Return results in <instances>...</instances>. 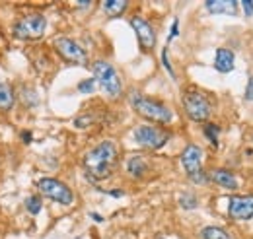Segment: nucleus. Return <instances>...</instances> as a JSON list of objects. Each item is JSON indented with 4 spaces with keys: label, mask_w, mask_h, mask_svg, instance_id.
I'll list each match as a JSON object with an SVG mask.
<instances>
[{
    "label": "nucleus",
    "mask_w": 253,
    "mask_h": 239,
    "mask_svg": "<svg viewBox=\"0 0 253 239\" xmlns=\"http://www.w3.org/2000/svg\"><path fill=\"white\" fill-rule=\"evenodd\" d=\"M117 158H119V150L115 146V142L103 140V142H99L95 148H92L86 154V158H84V169H86V173L92 179H97V181L107 179L115 171Z\"/></svg>",
    "instance_id": "nucleus-1"
},
{
    "label": "nucleus",
    "mask_w": 253,
    "mask_h": 239,
    "mask_svg": "<svg viewBox=\"0 0 253 239\" xmlns=\"http://www.w3.org/2000/svg\"><path fill=\"white\" fill-rule=\"evenodd\" d=\"M128 101H130L132 109H134L142 119L150 120V122H156L158 126L169 124L171 119H173L171 109H169L166 103L154 99V97H146V95H142V93H138V91H132L130 97H128Z\"/></svg>",
    "instance_id": "nucleus-2"
},
{
    "label": "nucleus",
    "mask_w": 253,
    "mask_h": 239,
    "mask_svg": "<svg viewBox=\"0 0 253 239\" xmlns=\"http://www.w3.org/2000/svg\"><path fill=\"white\" fill-rule=\"evenodd\" d=\"M181 103H183V109H185L187 117L195 122H205L212 113L211 97L203 90H197V88H189V90L183 91Z\"/></svg>",
    "instance_id": "nucleus-3"
},
{
    "label": "nucleus",
    "mask_w": 253,
    "mask_h": 239,
    "mask_svg": "<svg viewBox=\"0 0 253 239\" xmlns=\"http://www.w3.org/2000/svg\"><path fill=\"white\" fill-rule=\"evenodd\" d=\"M92 72H94L95 82L99 84V88L105 91V95L109 97H121L123 93V84L119 78V72L115 70V66L107 60H95L92 64Z\"/></svg>",
    "instance_id": "nucleus-4"
},
{
    "label": "nucleus",
    "mask_w": 253,
    "mask_h": 239,
    "mask_svg": "<svg viewBox=\"0 0 253 239\" xmlns=\"http://www.w3.org/2000/svg\"><path fill=\"white\" fill-rule=\"evenodd\" d=\"M45 30H47V20L43 14H28L24 18H20L14 28H12V33L16 39H22V41H37L45 35Z\"/></svg>",
    "instance_id": "nucleus-5"
},
{
    "label": "nucleus",
    "mask_w": 253,
    "mask_h": 239,
    "mask_svg": "<svg viewBox=\"0 0 253 239\" xmlns=\"http://www.w3.org/2000/svg\"><path fill=\"white\" fill-rule=\"evenodd\" d=\"M132 136L142 148L160 150L168 144V140L171 138V132L158 124H138L132 130Z\"/></svg>",
    "instance_id": "nucleus-6"
},
{
    "label": "nucleus",
    "mask_w": 253,
    "mask_h": 239,
    "mask_svg": "<svg viewBox=\"0 0 253 239\" xmlns=\"http://www.w3.org/2000/svg\"><path fill=\"white\" fill-rule=\"evenodd\" d=\"M37 189L43 197L59 202V204H64V206H70L74 202V193L68 185H64L63 181L53 179V177H41L37 181Z\"/></svg>",
    "instance_id": "nucleus-7"
},
{
    "label": "nucleus",
    "mask_w": 253,
    "mask_h": 239,
    "mask_svg": "<svg viewBox=\"0 0 253 239\" xmlns=\"http://www.w3.org/2000/svg\"><path fill=\"white\" fill-rule=\"evenodd\" d=\"M55 49L57 53L63 57L66 62H72V64H88V55L86 51L82 49V45L70 37H57L55 39Z\"/></svg>",
    "instance_id": "nucleus-8"
},
{
    "label": "nucleus",
    "mask_w": 253,
    "mask_h": 239,
    "mask_svg": "<svg viewBox=\"0 0 253 239\" xmlns=\"http://www.w3.org/2000/svg\"><path fill=\"white\" fill-rule=\"evenodd\" d=\"M228 216L236 222H246L253 218V195H236L228 200Z\"/></svg>",
    "instance_id": "nucleus-9"
},
{
    "label": "nucleus",
    "mask_w": 253,
    "mask_h": 239,
    "mask_svg": "<svg viewBox=\"0 0 253 239\" xmlns=\"http://www.w3.org/2000/svg\"><path fill=\"white\" fill-rule=\"evenodd\" d=\"M130 28L136 33V39H138L142 51H152L156 47V31L150 26V22H146L140 16H132L130 18Z\"/></svg>",
    "instance_id": "nucleus-10"
},
{
    "label": "nucleus",
    "mask_w": 253,
    "mask_h": 239,
    "mask_svg": "<svg viewBox=\"0 0 253 239\" xmlns=\"http://www.w3.org/2000/svg\"><path fill=\"white\" fill-rule=\"evenodd\" d=\"M181 165L189 177L203 171V150L197 144H187L181 152Z\"/></svg>",
    "instance_id": "nucleus-11"
},
{
    "label": "nucleus",
    "mask_w": 253,
    "mask_h": 239,
    "mask_svg": "<svg viewBox=\"0 0 253 239\" xmlns=\"http://www.w3.org/2000/svg\"><path fill=\"white\" fill-rule=\"evenodd\" d=\"M209 177L214 181L218 187H222V189L236 191V189L240 187V183H238V179H236V175H234L232 171H228V169H212V171L209 173Z\"/></svg>",
    "instance_id": "nucleus-12"
},
{
    "label": "nucleus",
    "mask_w": 253,
    "mask_h": 239,
    "mask_svg": "<svg viewBox=\"0 0 253 239\" xmlns=\"http://www.w3.org/2000/svg\"><path fill=\"white\" fill-rule=\"evenodd\" d=\"M214 68L220 72V74H228L234 70V53L230 49H216V55H214Z\"/></svg>",
    "instance_id": "nucleus-13"
},
{
    "label": "nucleus",
    "mask_w": 253,
    "mask_h": 239,
    "mask_svg": "<svg viewBox=\"0 0 253 239\" xmlns=\"http://www.w3.org/2000/svg\"><path fill=\"white\" fill-rule=\"evenodd\" d=\"M238 2L234 0H211V2H205V8L211 12V14H228V16H234L236 10H238Z\"/></svg>",
    "instance_id": "nucleus-14"
},
{
    "label": "nucleus",
    "mask_w": 253,
    "mask_h": 239,
    "mask_svg": "<svg viewBox=\"0 0 253 239\" xmlns=\"http://www.w3.org/2000/svg\"><path fill=\"white\" fill-rule=\"evenodd\" d=\"M148 171V161L142 158V156H132L128 161H126V173L134 179H140L144 177Z\"/></svg>",
    "instance_id": "nucleus-15"
},
{
    "label": "nucleus",
    "mask_w": 253,
    "mask_h": 239,
    "mask_svg": "<svg viewBox=\"0 0 253 239\" xmlns=\"http://www.w3.org/2000/svg\"><path fill=\"white\" fill-rule=\"evenodd\" d=\"M16 103V93L10 84H0V111H10Z\"/></svg>",
    "instance_id": "nucleus-16"
},
{
    "label": "nucleus",
    "mask_w": 253,
    "mask_h": 239,
    "mask_svg": "<svg viewBox=\"0 0 253 239\" xmlns=\"http://www.w3.org/2000/svg\"><path fill=\"white\" fill-rule=\"evenodd\" d=\"M101 6H103V10H105V14L113 18V16H121V14L125 12L128 2H125V0H105Z\"/></svg>",
    "instance_id": "nucleus-17"
},
{
    "label": "nucleus",
    "mask_w": 253,
    "mask_h": 239,
    "mask_svg": "<svg viewBox=\"0 0 253 239\" xmlns=\"http://www.w3.org/2000/svg\"><path fill=\"white\" fill-rule=\"evenodd\" d=\"M201 239H230V236L216 226H207L201 230Z\"/></svg>",
    "instance_id": "nucleus-18"
},
{
    "label": "nucleus",
    "mask_w": 253,
    "mask_h": 239,
    "mask_svg": "<svg viewBox=\"0 0 253 239\" xmlns=\"http://www.w3.org/2000/svg\"><path fill=\"white\" fill-rule=\"evenodd\" d=\"M203 132H205V136H207V140H209L211 144L218 146V136H220V126H218V124H214V122H205Z\"/></svg>",
    "instance_id": "nucleus-19"
},
{
    "label": "nucleus",
    "mask_w": 253,
    "mask_h": 239,
    "mask_svg": "<svg viewBox=\"0 0 253 239\" xmlns=\"http://www.w3.org/2000/svg\"><path fill=\"white\" fill-rule=\"evenodd\" d=\"M43 208V200L39 199V197H28V200H26V210L32 214V216H37L39 212Z\"/></svg>",
    "instance_id": "nucleus-20"
},
{
    "label": "nucleus",
    "mask_w": 253,
    "mask_h": 239,
    "mask_svg": "<svg viewBox=\"0 0 253 239\" xmlns=\"http://www.w3.org/2000/svg\"><path fill=\"white\" fill-rule=\"evenodd\" d=\"M179 204L185 210H193L199 206V200H197V197H195L193 193H183V195L179 197Z\"/></svg>",
    "instance_id": "nucleus-21"
},
{
    "label": "nucleus",
    "mask_w": 253,
    "mask_h": 239,
    "mask_svg": "<svg viewBox=\"0 0 253 239\" xmlns=\"http://www.w3.org/2000/svg\"><path fill=\"white\" fill-rule=\"evenodd\" d=\"M95 78H86V80H82L80 84H78V91L80 93H92L95 90Z\"/></svg>",
    "instance_id": "nucleus-22"
},
{
    "label": "nucleus",
    "mask_w": 253,
    "mask_h": 239,
    "mask_svg": "<svg viewBox=\"0 0 253 239\" xmlns=\"http://www.w3.org/2000/svg\"><path fill=\"white\" fill-rule=\"evenodd\" d=\"M162 64H164V68L169 72V76L175 78V72H173V68H171V62H169V59H168V49L162 51Z\"/></svg>",
    "instance_id": "nucleus-23"
},
{
    "label": "nucleus",
    "mask_w": 253,
    "mask_h": 239,
    "mask_svg": "<svg viewBox=\"0 0 253 239\" xmlns=\"http://www.w3.org/2000/svg\"><path fill=\"white\" fill-rule=\"evenodd\" d=\"M244 97H246V101H253V74L250 76V80H248V86H246Z\"/></svg>",
    "instance_id": "nucleus-24"
},
{
    "label": "nucleus",
    "mask_w": 253,
    "mask_h": 239,
    "mask_svg": "<svg viewBox=\"0 0 253 239\" xmlns=\"http://www.w3.org/2000/svg\"><path fill=\"white\" fill-rule=\"evenodd\" d=\"M240 6L244 8L246 16H253V2H250V0H244V2H240Z\"/></svg>",
    "instance_id": "nucleus-25"
},
{
    "label": "nucleus",
    "mask_w": 253,
    "mask_h": 239,
    "mask_svg": "<svg viewBox=\"0 0 253 239\" xmlns=\"http://www.w3.org/2000/svg\"><path fill=\"white\" fill-rule=\"evenodd\" d=\"M179 35V20H173V24H171V31H169V41L173 39V37H177Z\"/></svg>",
    "instance_id": "nucleus-26"
},
{
    "label": "nucleus",
    "mask_w": 253,
    "mask_h": 239,
    "mask_svg": "<svg viewBox=\"0 0 253 239\" xmlns=\"http://www.w3.org/2000/svg\"><path fill=\"white\" fill-rule=\"evenodd\" d=\"M20 136H22V140H24V144H32V132H30V130H24V132H22V134H20Z\"/></svg>",
    "instance_id": "nucleus-27"
},
{
    "label": "nucleus",
    "mask_w": 253,
    "mask_h": 239,
    "mask_svg": "<svg viewBox=\"0 0 253 239\" xmlns=\"http://www.w3.org/2000/svg\"><path fill=\"white\" fill-rule=\"evenodd\" d=\"M90 216H92V220H94V222H99V224H101V222H103V216H99V214H97V212H92V214H90Z\"/></svg>",
    "instance_id": "nucleus-28"
},
{
    "label": "nucleus",
    "mask_w": 253,
    "mask_h": 239,
    "mask_svg": "<svg viewBox=\"0 0 253 239\" xmlns=\"http://www.w3.org/2000/svg\"><path fill=\"white\" fill-rule=\"evenodd\" d=\"M109 195H111V197H117V199H119V197H123V191H109Z\"/></svg>",
    "instance_id": "nucleus-29"
},
{
    "label": "nucleus",
    "mask_w": 253,
    "mask_h": 239,
    "mask_svg": "<svg viewBox=\"0 0 253 239\" xmlns=\"http://www.w3.org/2000/svg\"><path fill=\"white\" fill-rule=\"evenodd\" d=\"M158 239H166V238H158Z\"/></svg>",
    "instance_id": "nucleus-30"
}]
</instances>
